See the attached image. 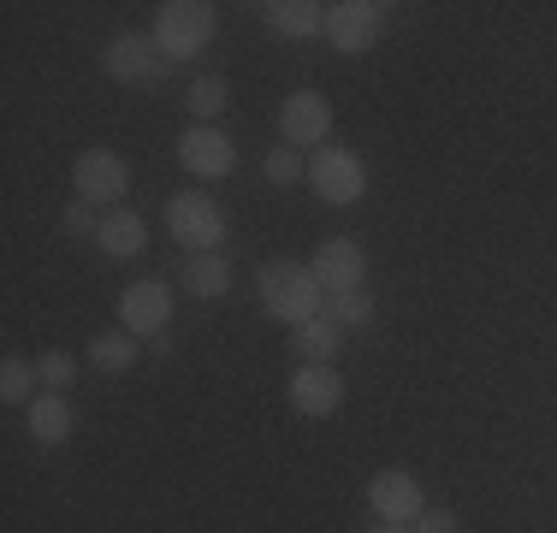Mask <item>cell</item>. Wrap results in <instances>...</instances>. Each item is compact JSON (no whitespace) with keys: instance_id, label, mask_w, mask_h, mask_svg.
<instances>
[{"instance_id":"cell-1","label":"cell","mask_w":557,"mask_h":533,"mask_svg":"<svg viewBox=\"0 0 557 533\" xmlns=\"http://www.w3.org/2000/svg\"><path fill=\"white\" fill-rule=\"evenodd\" d=\"M261 302H268V314L302 326V320L321 314V278H314V266L268 261V266H261Z\"/></svg>"},{"instance_id":"cell-2","label":"cell","mask_w":557,"mask_h":533,"mask_svg":"<svg viewBox=\"0 0 557 533\" xmlns=\"http://www.w3.org/2000/svg\"><path fill=\"white\" fill-rule=\"evenodd\" d=\"M208 36H214V7H208V0H166L161 18H154V42H161L166 60L202 53Z\"/></svg>"},{"instance_id":"cell-3","label":"cell","mask_w":557,"mask_h":533,"mask_svg":"<svg viewBox=\"0 0 557 533\" xmlns=\"http://www.w3.org/2000/svg\"><path fill=\"white\" fill-rule=\"evenodd\" d=\"M166 225H172V237H178L184 249H196V256H208V249L225 237V213L208 202L202 190L172 196V202H166Z\"/></svg>"},{"instance_id":"cell-4","label":"cell","mask_w":557,"mask_h":533,"mask_svg":"<svg viewBox=\"0 0 557 533\" xmlns=\"http://www.w3.org/2000/svg\"><path fill=\"white\" fill-rule=\"evenodd\" d=\"M309 184H314V196H321V202L344 208V202H356V196H362L368 172H362V160H356L350 149H321V154L309 160Z\"/></svg>"},{"instance_id":"cell-5","label":"cell","mask_w":557,"mask_h":533,"mask_svg":"<svg viewBox=\"0 0 557 533\" xmlns=\"http://www.w3.org/2000/svg\"><path fill=\"white\" fill-rule=\"evenodd\" d=\"M101 65H108V77H119V84H154L166 72V53L154 36H113Z\"/></svg>"},{"instance_id":"cell-6","label":"cell","mask_w":557,"mask_h":533,"mask_svg":"<svg viewBox=\"0 0 557 533\" xmlns=\"http://www.w3.org/2000/svg\"><path fill=\"white\" fill-rule=\"evenodd\" d=\"M278 131H285L290 149H302V142L321 149L326 131H333V107H326V96H314V89H297V96L278 107Z\"/></svg>"},{"instance_id":"cell-7","label":"cell","mask_w":557,"mask_h":533,"mask_svg":"<svg viewBox=\"0 0 557 533\" xmlns=\"http://www.w3.org/2000/svg\"><path fill=\"white\" fill-rule=\"evenodd\" d=\"M362 249L350 244V237H326L321 249H314V278H321L326 297H350V290H362Z\"/></svg>"},{"instance_id":"cell-8","label":"cell","mask_w":557,"mask_h":533,"mask_svg":"<svg viewBox=\"0 0 557 533\" xmlns=\"http://www.w3.org/2000/svg\"><path fill=\"white\" fill-rule=\"evenodd\" d=\"M178 160L196 172V178H225L237 154H232V137H225V131H214V125H190V131L178 137Z\"/></svg>"},{"instance_id":"cell-9","label":"cell","mask_w":557,"mask_h":533,"mask_svg":"<svg viewBox=\"0 0 557 533\" xmlns=\"http://www.w3.org/2000/svg\"><path fill=\"white\" fill-rule=\"evenodd\" d=\"M380 12H386V7H374V0H344V7H326V36H333V48L362 53L380 36Z\"/></svg>"},{"instance_id":"cell-10","label":"cell","mask_w":557,"mask_h":533,"mask_svg":"<svg viewBox=\"0 0 557 533\" xmlns=\"http://www.w3.org/2000/svg\"><path fill=\"white\" fill-rule=\"evenodd\" d=\"M368 504L380 510V522H416L421 516V486H416V474H404V469H386V474H374L368 480Z\"/></svg>"},{"instance_id":"cell-11","label":"cell","mask_w":557,"mask_h":533,"mask_svg":"<svg viewBox=\"0 0 557 533\" xmlns=\"http://www.w3.org/2000/svg\"><path fill=\"white\" fill-rule=\"evenodd\" d=\"M131 184L125 160L108 154V149H89L84 160H77V202H119Z\"/></svg>"},{"instance_id":"cell-12","label":"cell","mask_w":557,"mask_h":533,"mask_svg":"<svg viewBox=\"0 0 557 533\" xmlns=\"http://www.w3.org/2000/svg\"><path fill=\"white\" fill-rule=\"evenodd\" d=\"M172 314V290L161 278H143V285L119 290V320H125V332H161Z\"/></svg>"},{"instance_id":"cell-13","label":"cell","mask_w":557,"mask_h":533,"mask_svg":"<svg viewBox=\"0 0 557 533\" xmlns=\"http://www.w3.org/2000/svg\"><path fill=\"white\" fill-rule=\"evenodd\" d=\"M290 404L302 409V416H333V409L344 404V380L333 368H302L297 380H290Z\"/></svg>"},{"instance_id":"cell-14","label":"cell","mask_w":557,"mask_h":533,"mask_svg":"<svg viewBox=\"0 0 557 533\" xmlns=\"http://www.w3.org/2000/svg\"><path fill=\"white\" fill-rule=\"evenodd\" d=\"M96 237H101V249H108L113 261H125V256H143V237L149 232H143V220L131 208H113L108 220L96 225Z\"/></svg>"},{"instance_id":"cell-15","label":"cell","mask_w":557,"mask_h":533,"mask_svg":"<svg viewBox=\"0 0 557 533\" xmlns=\"http://www.w3.org/2000/svg\"><path fill=\"white\" fill-rule=\"evenodd\" d=\"M184 290H190V297H225V290H232V266H225L220 249L184 261Z\"/></svg>"},{"instance_id":"cell-16","label":"cell","mask_w":557,"mask_h":533,"mask_svg":"<svg viewBox=\"0 0 557 533\" xmlns=\"http://www.w3.org/2000/svg\"><path fill=\"white\" fill-rule=\"evenodd\" d=\"M268 24L278 36H321L326 30V12L309 7V0H278V7H268Z\"/></svg>"},{"instance_id":"cell-17","label":"cell","mask_w":557,"mask_h":533,"mask_svg":"<svg viewBox=\"0 0 557 533\" xmlns=\"http://www.w3.org/2000/svg\"><path fill=\"white\" fill-rule=\"evenodd\" d=\"M72 433V404L65 397H36L30 404V438L36 445H60Z\"/></svg>"},{"instance_id":"cell-18","label":"cell","mask_w":557,"mask_h":533,"mask_svg":"<svg viewBox=\"0 0 557 533\" xmlns=\"http://www.w3.org/2000/svg\"><path fill=\"white\" fill-rule=\"evenodd\" d=\"M297 350H302V362H314V368H333V356H338V326H333L326 314L302 320V326H297Z\"/></svg>"},{"instance_id":"cell-19","label":"cell","mask_w":557,"mask_h":533,"mask_svg":"<svg viewBox=\"0 0 557 533\" xmlns=\"http://www.w3.org/2000/svg\"><path fill=\"white\" fill-rule=\"evenodd\" d=\"M36 380H42V373L24 362V356H7V362H0V397H7V404H36Z\"/></svg>"},{"instance_id":"cell-20","label":"cell","mask_w":557,"mask_h":533,"mask_svg":"<svg viewBox=\"0 0 557 533\" xmlns=\"http://www.w3.org/2000/svg\"><path fill=\"white\" fill-rule=\"evenodd\" d=\"M131 356H137V344H131V332H101L96 344H89V362L101 373H125Z\"/></svg>"},{"instance_id":"cell-21","label":"cell","mask_w":557,"mask_h":533,"mask_svg":"<svg viewBox=\"0 0 557 533\" xmlns=\"http://www.w3.org/2000/svg\"><path fill=\"white\" fill-rule=\"evenodd\" d=\"M225 101H232V89H225V77H196V84H190V96H184V107H190V113L202 119V125L220 113Z\"/></svg>"},{"instance_id":"cell-22","label":"cell","mask_w":557,"mask_h":533,"mask_svg":"<svg viewBox=\"0 0 557 533\" xmlns=\"http://www.w3.org/2000/svg\"><path fill=\"white\" fill-rule=\"evenodd\" d=\"M326 320L344 332V326H368L374 320V297H362V290H350V297H333L326 302Z\"/></svg>"},{"instance_id":"cell-23","label":"cell","mask_w":557,"mask_h":533,"mask_svg":"<svg viewBox=\"0 0 557 533\" xmlns=\"http://www.w3.org/2000/svg\"><path fill=\"white\" fill-rule=\"evenodd\" d=\"M268 178H273V184H297V178H302V154L290 149V142L268 154Z\"/></svg>"},{"instance_id":"cell-24","label":"cell","mask_w":557,"mask_h":533,"mask_svg":"<svg viewBox=\"0 0 557 533\" xmlns=\"http://www.w3.org/2000/svg\"><path fill=\"white\" fill-rule=\"evenodd\" d=\"M36 373H42V385L65 392V385L77 380V362H72V356H42V362H36Z\"/></svg>"},{"instance_id":"cell-25","label":"cell","mask_w":557,"mask_h":533,"mask_svg":"<svg viewBox=\"0 0 557 533\" xmlns=\"http://www.w3.org/2000/svg\"><path fill=\"white\" fill-rule=\"evenodd\" d=\"M416 533H462V522L450 510H421L416 516Z\"/></svg>"},{"instance_id":"cell-26","label":"cell","mask_w":557,"mask_h":533,"mask_svg":"<svg viewBox=\"0 0 557 533\" xmlns=\"http://www.w3.org/2000/svg\"><path fill=\"white\" fill-rule=\"evenodd\" d=\"M89 225H96V220H89V202H72V208H65V232H72V237H84Z\"/></svg>"},{"instance_id":"cell-27","label":"cell","mask_w":557,"mask_h":533,"mask_svg":"<svg viewBox=\"0 0 557 533\" xmlns=\"http://www.w3.org/2000/svg\"><path fill=\"white\" fill-rule=\"evenodd\" d=\"M380 533H397V528H392V522H386V528H380Z\"/></svg>"}]
</instances>
